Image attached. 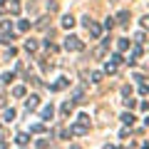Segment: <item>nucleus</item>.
I'll use <instances>...</instances> for the list:
<instances>
[{"mask_svg": "<svg viewBox=\"0 0 149 149\" xmlns=\"http://www.w3.org/2000/svg\"><path fill=\"white\" fill-rule=\"evenodd\" d=\"M5 10V0H0V13Z\"/></svg>", "mask_w": 149, "mask_h": 149, "instance_id": "nucleus-21", "label": "nucleus"}, {"mask_svg": "<svg viewBox=\"0 0 149 149\" xmlns=\"http://www.w3.org/2000/svg\"><path fill=\"white\" fill-rule=\"evenodd\" d=\"M15 119V109H5V114H3V122H13Z\"/></svg>", "mask_w": 149, "mask_h": 149, "instance_id": "nucleus-7", "label": "nucleus"}, {"mask_svg": "<svg viewBox=\"0 0 149 149\" xmlns=\"http://www.w3.org/2000/svg\"><path fill=\"white\" fill-rule=\"evenodd\" d=\"M42 129H45L42 124H32V127H30V132H35V134H37V132H42Z\"/></svg>", "mask_w": 149, "mask_h": 149, "instance_id": "nucleus-17", "label": "nucleus"}, {"mask_svg": "<svg viewBox=\"0 0 149 149\" xmlns=\"http://www.w3.org/2000/svg\"><path fill=\"white\" fill-rule=\"evenodd\" d=\"M27 27H30V22H27V20H20V22H17V30H22V32H25Z\"/></svg>", "mask_w": 149, "mask_h": 149, "instance_id": "nucleus-13", "label": "nucleus"}, {"mask_svg": "<svg viewBox=\"0 0 149 149\" xmlns=\"http://www.w3.org/2000/svg\"><path fill=\"white\" fill-rule=\"evenodd\" d=\"M13 30V22L10 20H3V22H0V32H10Z\"/></svg>", "mask_w": 149, "mask_h": 149, "instance_id": "nucleus-8", "label": "nucleus"}, {"mask_svg": "<svg viewBox=\"0 0 149 149\" xmlns=\"http://www.w3.org/2000/svg\"><path fill=\"white\" fill-rule=\"evenodd\" d=\"M72 25H74V17H72V15H65V17H62V27H67V30H70Z\"/></svg>", "mask_w": 149, "mask_h": 149, "instance_id": "nucleus-6", "label": "nucleus"}, {"mask_svg": "<svg viewBox=\"0 0 149 149\" xmlns=\"http://www.w3.org/2000/svg\"><path fill=\"white\" fill-rule=\"evenodd\" d=\"M37 107H40V97H37V95H30V97H27V102H25V109L32 112V109H37Z\"/></svg>", "mask_w": 149, "mask_h": 149, "instance_id": "nucleus-2", "label": "nucleus"}, {"mask_svg": "<svg viewBox=\"0 0 149 149\" xmlns=\"http://www.w3.org/2000/svg\"><path fill=\"white\" fill-rule=\"evenodd\" d=\"M70 112H72V102H65L62 104V114H70Z\"/></svg>", "mask_w": 149, "mask_h": 149, "instance_id": "nucleus-14", "label": "nucleus"}, {"mask_svg": "<svg viewBox=\"0 0 149 149\" xmlns=\"http://www.w3.org/2000/svg\"><path fill=\"white\" fill-rule=\"evenodd\" d=\"M134 40H137V42L142 45V42H144V32H137V35H134Z\"/></svg>", "mask_w": 149, "mask_h": 149, "instance_id": "nucleus-19", "label": "nucleus"}, {"mask_svg": "<svg viewBox=\"0 0 149 149\" xmlns=\"http://www.w3.org/2000/svg\"><path fill=\"white\" fill-rule=\"evenodd\" d=\"M104 72L107 74H114V72H117V65H114V62H107L104 65Z\"/></svg>", "mask_w": 149, "mask_h": 149, "instance_id": "nucleus-11", "label": "nucleus"}, {"mask_svg": "<svg viewBox=\"0 0 149 149\" xmlns=\"http://www.w3.org/2000/svg\"><path fill=\"white\" fill-rule=\"evenodd\" d=\"M127 17H129V13H127V10H122V13H119V22H122V25L127 22Z\"/></svg>", "mask_w": 149, "mask_h": 149, "instance_id": "nucleus-16", "label": "nucleus"}, {"mask_svg": "<svg viewBox=\"0 0 149 149\" xmlns=\"http://www.w3.org/2000/svg\"><path fill=\"white\" fill-rule=\"evenodd\" d=\"M15 144H17V147H27V144H30V137H27L25 132H20V134L15 137Z\"/></svg>", "mask_w": 149, "mask_h": 149, "instance_id": "nucleus-4", "label": "nucleus"}, {"mask_svg": "<svg viewBox=\"0 0 149 149\" xmlns=\"http://www.w3.org/2000/svg\"><path fill=\"white\" fill-rule=\"evenodd\" d=\"M25 50H27V52H35V50H37V42H35V40H27V42H25Z\"/></svg>", "mask_w": 149, "mask_h": 149, "instance_id": "nucleus-12", "label": "nucleus"}, {"mask_svg": "<svg viewBox=\"0 0 149 149\" xmlns=\"http://www.w3.org/2000/svg\"><path fill=\"white\" fill-rule=\"evenodd\" d=\"M122 122L132 127V124H134V114H129V112H124V114H122Z\"/></svg>", "mask_w": 149, "mask_h": 149, "instance_id": "nucleus-10", "label": "nucleus"}, {"mask_svg": "<svg viewBox=\"0 0 149 149\" xmlns=\"http://www.w3.org/2000/svg\"><path fill=\"white\" fill-rule=\"evenodd\" d=\"M85 45H82L80 37H74V35H67L65 37V50H82Z\"/></svg>", "mask_w": 149, "mask_h": 149, "instance_id": "nucleus-1", "label": "nucleus"}, {"mask_svg": "<svg viewBox=\"0 0 149 149\" xmlns=\"http://www.w3.org/2000/svg\"><path fill=\"white\" fill-rule=\"evenodd\" d=\"M52 104H47V107H42V119H45V122H50V119H52Z\"/></svg>", "mask_w": 149, "mask_h": 149, "instance_id": "nucleus-5", "label": "nucleus"}, {"mask_svg": "<svg viewBox=\"0 0 149 149\" xmlns=\"http://www.w3.org/2000/svg\"><path fill=\"white\" fill-rule=\"evenodd\" d=\"M117 47H119V52H127V50H129V40H124V37H122V40L117 42Z\"/></svg>", "mask_w": 149, "mask_h": 149, "instance_id": "nucleus-9", "label": "nucleus"}, {"mask_svg": "<svg viewBox=\"0 0 149 149\" xmlns=\"http://www.w3.org/2000/svg\"><path fill=\"white\" fill-rule=\"evenodd\" d=\"M13 95H15V97H22V95H25V87H15V90H13Z\"/></svg>", "mask_w": 149, "mask_h": 149, "instance_id": "nucleus-15", "label": "nucleus"}, {"mask_svg": "<svg viewBox=\"0 0 149 149\" xmlns=\"http://www.w3.org/2000/svg\"><path fill=\"white\" fill-rule=\"evenodd\" d=\"M102 80V72H92V82H100Z\"/></svg>", "mask_w": 149, "mask_h": 149, "instance_id": "nucleus-20", "label": "nucleus"}, {"mask_svg": "<svg viewBox=\"0 0 149 149\" xmlns=\"http://www.w3.org/2000/svg\"><path fill=\"white\" fill-rule=\"evenodd\" d=\"M85 27H87V30H90V35H92V37H100V35H102V30H100V25H97V22H92V20L87 22Z\"/></svg>", "mask_w": 149, "mask_h": 149, "instance_id": "nucleus-3", "label": "nucleus"}, {"mask_svg": "<svg viewBox=\"0 0 149 149\" xmlns=\"http://www.w3.org/2000/svg\"><path fill=\"white\" fill-rule=\"evenodd\" d=\"M3 82H13V72H3Z\"/></svg>", "mask_w": 149, "mask_h": 149, "instance_id": "nucleus-18", "label": "nucleus"}]
</instances>
